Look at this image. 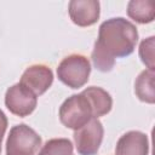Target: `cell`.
<instances>
[{
	"label": "cell",
	"mask_w": 155,
	"mask_h": 155,
	"mask_svg": "<svg viewBox=\"0 0 155 155\" xmlns=\"http://www.w3.org/2000/svg\"><path fill=\"white\" fill-rule=\"evenodd\" d=\"M136 25L126 18L114 17L99 25L98 38L92 50L93 65L102 73L110 71L115 65V58H124L133 53L138 42Z\"/></svg>",
	"instance_id": "obj_1"
},
{
	"label": "cell",
	"mask_w": 155,
	"mask_h": 155,
	"mask_svg": "<svg viewBox=\"0 0 155 155\" xmlns=\"http://www.w3.org/2000/svg\"><path fill=\"white\" fill-rule=\"evenodd\" d=\"M58 116L63 126L74 131L94 119L92 107L84 92L68 97L59 107Z\"/></svg>",
	"instance_id": "obj_2"
},
{
	"label": "cell",
	"mask_w": 155,
	"mask_h": 155,
	"mask_svg": "<svg viewBox=\"0 0 155 155\" xmlns=\"http://www.w3.org/2000/svg\"><path fill=\"white\" fill-rule=\"evenodd\" d=\"M91 74V63L84 54L73 53L64 57L57 67V76L61 82L70 88H80L87 84Z\"/></svg>",
	"instance_id": "obj_3"
},
{
	"label": "cell",
	"mask_w": 155,
	"mask_h": 155,
	"mask_svg": "<svg viewBox=\"0 0 155 155\" xmlns=\"http://www.w3.org/2000/svg\"><path fill=\"white\" fill-rule=\"evenodd\" d=\"M41 145V137L25 124L10 130L6 139V155H35Z\"/></svg>",
	"instance_id": "obj_4"
},
{
	"label": "cell",
	"mask_w": 155,
	"mask_h": 155,
	"mask_svg": "<svg viewBox=\"0 0 155 155\" xmlns=\"http://www.w3.org/2000/svg\"><path fill=\"white\" fill-rule=\"evenodd\" d=\"M104 128L98 119H91L87 124L74 131V142L79 155H96L103 142Z\"/></svg>",
	"instance_id": "obj_5"
},
{
	"label": "cell",
	"mask_w": 155,
	"mask_h": 155,
	"mask_svg": "<svg viewBox=\"0 0 155 155\" xmlns=\"http://www.w3.org/2000/svg\"><path fill=\"white\" fill-rule=\"evenodd\" d=\"M5 105L11 114L25 117L35 110L38 105V97L22 84L17 82L6 90Z\"/></svg>",
	"instance_id": "obj_6"
},
{
	"label": "cell",
	"mask_w": 155,
	"mask_h": 155,
	"mask_svg": "<svg viewBox=\"0 0 155 155\" xmlns=\"http://www.w3.org/2000/svg\"><path fill=\"white\" fill-rule=\"evenodd\" d=\"M53 82V73L45 64H33L28 67L19 80L24 87L31 91L36 97L44 94Z\"/></svg>",
	"instance_id": "obj_7"
},
{
	"label": "cell",
	"mask_w": 155,
	"mask_h": 155,
	"mask_svg": "<svg viewBox=\"0 0 155 155\" xmlns=\"http://www.w3.org/2000/svg\"><path fill=\"white\" fill-rule=\"evenodd\" d=\"M68 13L78 27H90L97 23L101 16V4L97 0H71Z\"/></svg>",
	"instance_id": "obj_8"
},
{
	"label": "cell",
	"mask_w": 155,
	"mask_h": 155,
	"mask_svg": "<svg viewBox=\"0 0 155 155\" xmlns=\"http://www.w3.org/2000/svg\"><path fill=\"white\" fill-rule=\"evenodd\" d=\"M149 154V139L144 132L128 131L124 133L116 145L115 155H148Z\"/></svg>",
	"instance_id": "obj_9"
},
{
	"label": "cell",
	"mask_w": 155,
	"mask_h": 155,
	"mask_svg": "<svg viewBox=\"0 0 155 155\" xmlns=\"http://www.w3.org/2000/svg\"><path fill=\"white\" fill-rule=\"evenodd\" d=\"M93 110V117L98 119L110 113L113 108V98L109 92L98 86H90L82 91Z\"/></svg>",
	"instance_id": "obj_10"
},
{
	"label": "cell",
	"mask_w": 155,
	"mask_h": 155,
	"mask_svg": "<svg viewBox=\"0 0 155 155\" xmlns=\"http://www.w3.org/2000/svg\"><path fill=\"white\" fill-rule=\"evenodd\" d=\"M155 69H145L140 71L134 81V93L140 102L154 104L155 103V87H154Z\"/></svg>",
	"instance_id": "obj_11"
},
{
	"label": "cell",
	"mask_w": 155,
	"mask_h": 155,
	"mask_svg": "<svg viewBox=\"0 0 155 155\" xmlns=\"http://www.w3.org/2000/svg\"><path fill=\"white\" fill-rule=\"evenodd\" d=\"M127 16L139 24L151 23L155 18V6L149 0H131L127 4Z\"/></svg>",
	"instance_id": "obj_12"
},
{
	"label": "cell",
	"mask_w": 155,
	"mask_h": 155,
	"mask_svg": "<svg viewBox=\"0 0 155 155\" xmlns=\"http://www.w3.org/2000/svg\"><path fill=\"white\" fill-rule=\"evenodd\" d=\"M38 155H74L73 143L68 138H52L45 142Z\"/></svg>",
	"instance_id": "obj_13"
},
{
	"label": "cell",
	"mask_w": 155,
	"mask_h": 155,
	"mask_svg": "<svg viewBox=\"0 0 155 155\" xmlns=\"http://www.w3.org/2000/svg\"><path fill=\"white\" fill-rule=\"evenodd\" d=\"M154 47H155V36H149L142 40L139 45V58L147 69H154Z\"/></svg>",
	"instance_id": "obj_14"
},
{
	"label": "cell",
	"mask_w": 155,
	"mask_h": 155,
	"mask_svg": "<svg viewBox=\"0 0 155 155\" xmlns=\"http://www.w3.org/2000/svg\"><path fill=\"white\" fill-rule=\"evenodd\" d=\"M7 117L5 115V113L0 109V153H1V144H2V138L5 136V132L7 130Z\"/></svg>",
	"instance_id": "obj_15"
}]
</instances>
